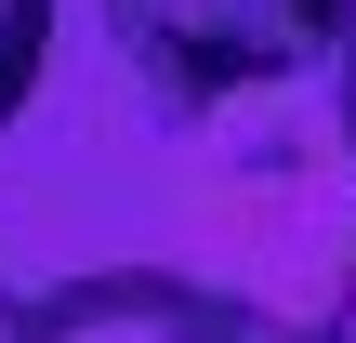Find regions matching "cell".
Masks as SVG:
<instances>
[{
    "mask_svg": "<svg viewBox=\"0 0 356 343\" xmlns=\"http://www.w3.org/2000/svg\"><path fill=\"white\" fill-rule=\"evenodd\" d=\"M356 0H106L119 53L145 66V93L172 119H211L238 93H277V79H317V53L343 40Z\"/></svg>",
    "mask_w": 356,
    "mask_h": 343,
    "instance_id": "1",
    "label": "cell"
},
{
    "mask_svg": "<svg viewBox=\"0 0 356 343\" xmlns=\"http://www.w3.org/2000/svg\"><path fill=\"white\" fill-rule=\"evenodd\" d=\"M225 304L238 291H198L172 264H106L40 291V343H225Z\"/></svg>",
    "mask_w": 356,
    "mask_h": 343,
    "instance_id": "2",
    "label": "cell"
},
{
    "mask_svg": "<svg viewBox=\"0 0 356 343\" xmlns=\"http://www.w3.org/2000/svg\"><path fill=\"white\" fill-rule=\"evenodd\" d=\"M40 66H53V0H0V132L26 119Z\"/></svg>",
    "mask_w": 356,
    "mask_h": 343,
    "instance_id": "3",
    "label": "cell"
},
{
    "mask_svg": "<svg viewBox=\"0 0 356 343\" xmlns=\"http://www.w3.org/2000/svg\"><path fill=\"white\" fill-rule=\"evenodd\" d=\"M317 79H330V132H343V145H356V13H343V40L317 53Z\"/></svg>",
    "mask_w": 356,
    "mask_h": 343,
    "instance_id": "4",
    "label": "cell"
},
{
    "mask_svg": "<svg viewBox=\"0 0 356 343\" xmlns=\"http://www.w3.org/2000/svg\"><path fill=\"white\" fill-rule=\"evenodd\" d=\"M225 343H317V330H291V317H264V304L238 291V304H225Z\"/></svg>",
    "mask_w": 356,
    "mask_h": 343,
    "instance_id": "5",
    "label": "cell"
},
{
    "mask_svg": "<svg viewBox=\"0 0 356 343\" xmlns=\"http://www.w3.org/2000/svg\"><path fill=\"white\" fill-rule=\"evenodd\" d=\"M317 343H356V264H343V291H330V330Z\"/></svg>",
    "mask_w": 356,
    "mask_h": 343,
    "instance_id": "6",
    "label": "cell"
}]
</instances>
